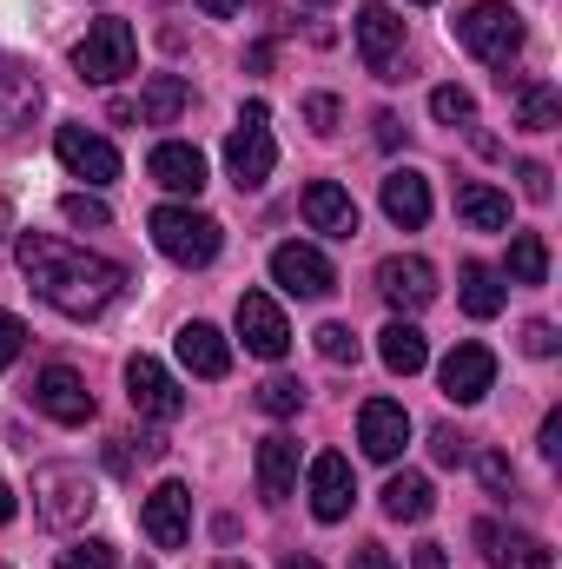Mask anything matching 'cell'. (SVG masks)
<instances>
[{
	"mask_svg": "<svg viewBox=\"0 0 562 569\" xmlns=\"http://www.w3.org/2000/svg\"><path fill=\"white\" fill-rule=\"evenodd\" d=\"M318 358L358 365V331H351V325H318Z\"/></svg>",
	"mask_w": 562,
	"mask_h": 569,
	"instance_id": "74e56055",
	"label": "cell"
},
{
	"mask_svg": "<svg viewBox=\"0 0 562 569\" xmlns=\"http://www.w3.org/2000/svg\"><path fill=\"white\" fill-rule=\"evenodd\" d=\"M20 351H27V325H20L13 311H0V371H7Z\"/></svg>",
	"mask_w": 562,
	"mask_h": 569,
	"instance_id": "7bdbcfd3",
	"label": "cell"
},
{
	"mask_svg": "<svg viewBox=\"0 0 562 569\" xmlns=\"http://www.w3.org/2000/svg\"><path fill=\"white\" fill-rule=\"evenodd\" d=\"M418 7H430V0H418Z\"/></svg>",
	"mask_w": 562,
	"mask_h": 569,
	"instance_id": "db71d44e",
	"label": "cell"
},
{
	"mask_svg": "<svg viewBox=\"0 0 562 569\" xmlns=\"http://www.w3.org/2000/svg\"><path fill=\"white\" fill-rule=\"evenodd\" d=\"M298 405H304V385L298 378H265L259 385V411L265 418H298Z\"/></svg>",
	"mask_w": 562,
	"mask_h": 569,
	"instance_id": "d6a6232c",
	"label": "cell"
},
{
	"mask_svg": "<svg viewBox=\"0 0 562 569\" xmlns=\"http://www.w3.org/2000/svg\"><path fill=\"white\" fill-rule=\"evenodd\" d=\"M172 351H179V365H185L192 378H205V385H219V378L232 371V345H225V331L205 325V318H185L179 338H172Z\"/></svg>",
	"mask_w": 562,
	"mask_h": 569,
	"instance_id": "ac0fdd59",
	"label": "cell"
},
{
	"mask_svg": "<svg viewBox=\"0 0 562 569\" xmlns=\"http://www.w3.org/2000/svg\"><path fill=\"white\" fill-rule=\"evenodd\" d=\"M378 291H384V305H391L398 318H418L423 305L436 298V266L418 259V252H391V259L378 266Z\"/></svg>",
	"mask_w": 562,
	"mask_h": 569,
	"instance_id": "30bf717a",
	"label": "cell"
},
{
	"mask_svg": "<svg viewBox=\"0 0 562 569\" xmlns=\"http://www.w3.org/2000/svg\"><path fill=\"white\" fill-rule=\"evenodd\" d=\"M279 569H318V563H311V557H284Z\"/></svg>",
	"mask_w": 562,
	"mask_h": 569,
	"instance_id": "f907efd6",
	"label": "cell"
},
{
	"mask_svg": "<svg viewBox=\"0 0 562 569\" xmlns=\"http://www.w3.org/2000/svg\"><path fill=\"white\" fill-rule=\"evenodd\" d=\"M378 358H384L391 378H418L423 365H430V338H423L411 318H391V325L378 331Z\"/></svg>",
	"mask_w": 562,
	"mask_h": 569,
	"instance_id": "cb8c5ba5",
	"label": "cell"
},
{
	"mask_svg": "<svg viewBox=\"0 0 562 569\" xmlns=\"http://www.w3.org/2000/svg\"><path fill=\"white\" fill-rule=\"evenodd\" d=\"M358 443H364L371 463H398L404 443H411V411H404L398 398H371V405L358 411Z\"/></svg>",
	"mask_w": 562,
	"mask_h": 569,
	"instance_id": "2e32d148",
	"label": "cell"
},
{
	"mask_svg": "<svg viewBox=\"0 0 562 569\" xmlns=\"http://www.w3.org/2000/svg\"><path fill=\"white\" fill-rule=\"evenodd\" d=\"M127 398H133V411H140V418H152V425L185 418V391H179V378H172L159 358H145V351H133V358H127Z\"/></svg>",
	"mask_w": 562,
	"mask_h": 569,
	"instance_id": "9c48e42d",
	"label": "cell"
},
{
	"mask_svg": "<svg viewBox=\"0 0 562 569\" xmlns=\"http://www.w3.org/2000/svg\"><path fill=\"white\" fill-rule=\"evenodd\" d=\"M523 351H530V358H556V351H562L556 325H550V318H536V325H523Z\"/></svg>",
	"mask_w": 562,
	"mask_h": 569,
	"instance_id": "b9f144b4",
	"label": "cell"
},
{
	"mask_svg": "<svg viewBox=\"0 0 562 569\" xmlns=\"http://www.w3.org/2000/svg\"><path fill=\"white\" fill-rule=\"evenodd\" d=\"M516 127H523V133H556L562 127V93L550 87V80L516 87Z\"/></svg>",
	"mask_w": 562,
	"mask_h": 569,
	"instance_id": "f546056e",
	"label": "cell"
},
{
	"mask_svg": "<svg viewBox=\"0 0 562 569\" xmlns=\"http://www.w3.org/2000/svg\"><path fill=\"white\" fill-rule=\"evenodd\" d=\"M304 120H311L318 140H331V133H338V100H331V93H311V100H304Z\"/></svg>",
	"mask_w": 562,
	"mask_h": 569,
	"instance_id": "60d3db41",
	"label": "cell"
},
{
	"mask_svg": "<svg viewBox=\"0 0 562 569\" xmlns=\"http://www.w3.org/2000/svg\"><path fill=\"white\" fill-rule=\"evenodd\" d=\"M456 219H463L470 232H510V192L470 179V186H456Z\"/></svg>",
	"mask_w": 562,
	"mask_h": 569,
	"instance_id": "484cf974",
	"label": "cell"
},
{
	"mask_svg": "<svg viewBox=\"0 0 562 569\" xmlns=\"http://www.w3.org/2000/svg\"><path fill=\"white\" fill-rule=\"evenodd\" d=\"M476 543H483V563L490 569H550V543L530 537V530H503V523H476Z\"/></svg>",
	"mask_w": 562,
	"mask_h": 569,
	"instance_id": "7402d4cb",
	"label": "cell"
},
{
	"mask_svg": "<svg viewBox=\"0 0 562 569\" xmlns=\"http://www.w3.org/2000/svg\"><path fill=\"white\" fill-rule=\"evenodd\" d=\"M185 107H192V80L185 73H152L133 113H140V127H172Z\"/></svg>",
	"mask_w": 562,
	"mask_h": 569,
	"instance_id": "d4e9b609",
	"label": "cell"
},
{
	"mask_svg": "<svg viewBox=\"0 0 562 569\" xmlns=\"http://www.w3.org/2000/svg\"><path fill=\"white\" fill-rule=\"evenodd\" d=\"M510 284H543L550 279V246L543 232H510V266H503Z\"/></svg>",
	"mask_w": 562,
	"mask_h": 569,
	"instance_id": "4dcf8cb0",
	"label": "cell"
},
{
	"mask_svg": "<svg viewBox=\"0 0 562 569\" xmlns=\"http://www.w3.org/2000/svg\"><path fill=\"white\" fill-rule=\"evenodd\" d=\"M291 490H298V443L291 437H265L259 443V497L284 503Z\"/></svg>",
	"mask_w": 562,
	"mask_h": 569,
	"instance_id": "4316f807",
	"label": "cell"
},
{
	"mask_svg": "<svg viewBox=\"0 0 562 569\" xmlns=\"http://www.w3.org/2000/svg\"><path fill=\"white\" fill-rule=\"evenodd\" d=\"M358 53L378 80H404V20L384 7V0H364L358 7Z\"/></svg>",
	"mask_w": 562,
	"mask_h": 569,
	"instance_id": "52a82bcc",
	"label": "cell"
},
{
	"mask_svg": "<svg viewBox=\"0 0 562 569\" xmlns=\"http://www.w3.org/2000/svg\"><path fill=\"white\" fill-rule=\"evenodd\" d=\"M516 179H523V199H536V206H550V199H556V179H550V166H543V159H523V166H516Z\"/></svg>",
	"mask_w": 562,
	"mask_h": 569,
	"instance_id": "ab89813d",
	"label": "cell"
},
{
	"mask_svg": "<svg viewBox=\"0 0 562 569\" xmlns=\"http://www.w3.org/2000/svg\"><path fill=\"white\" fill-rule=\"evenodd\" d=\"M53 152H60V166H67L73 179H87V186H113V179H120V152L100 140V133H87V127H60V133H53Z\"/></svg>",
	"mask_w": 562,
	"mask_h": 569,
	"instance_id": "e0dca14e",
	"label": "cell"
},
{
	"mask_svg": "<svg viewBox=\"0 0 562 569\" xmlns=\"http://www.w3.org/2000/svg\"><path fill=\"white\" fill-rule=\"evenodd\" d=\"M371 127H378V146H398V140H404V127H398V113H378Z\"/></svg>",
	"mask_w": 562,
	"mask_h": 569,
	"instance_id": "7dc6e473",
	"label": "cell"
},
{
	"mask_svg": "<svg viewBox=\"0 0 562 569\" xmlns=\"http://www.w3.org/2000/svg\"><path fill=\"white\" fill-rule=\"evenodd\" d=\"M53 569H120V550H113V543H100V537H87V543L60 550V563H53Z\"/></svg>",
	"mask_w": 562,
	"mask_h": 569,
	"instance_id": "e575fe53",
	"label": "cell"
},
{
	"mask_svg": "<svg viewBox=\"0 0 562 569\" xmlns=\"http://www.w3.org/2000/svg\"><path fill=\"white\" fill-rule=\"evenodd\" d=\"M212 569H245V563H239V557H225V563H212Z\"/></svg>",
	"mask_w": 562,
	"mask_h": 569,
	"instance_id": "816d5d0a",
	"label": "cell"
},
{
	"mask_svg": "<svg viewBox=\"0 0 562 569\" xmlns=\"http://www.w3.org/2000/svg\"><path fill=\"white\" fill-rule=\"evenodd\" d=\"M351 569H398V563H391L384 543H358V550H351Z\"/></svg>",
	"mask_w": 562,
	"mask_h": 569,
	"instance_id": "ee69618b",
	"label": "cell"
},
{
	"mask_svg": "<svg viewBox=\"0 0 562 569\" xmlns=\"http://www.w3.org/2000/svg\"><path fill=\"white\" fill-rule=\"evenodd\" d=\"M100 510V483L87 477V463H40L33 470V517L47 530H80Z\"/></svg>",
	"mask_w": 562,
	"mask_h": 569,
	"instance_id": "3957f363",
	"label": "cell"
},
{
	"mask_svg": "<svg viewBox=\"0 0 562 569\" xmlns=\"http://www.w3.org/2000/svg\"><path fill=\"white\" fill-rule=\"evenodd\" d=\"M378 206H384V219H391V226L423 232V226H430V179H423L418 166H398V172H384V186H378Z\"/></svg>",
	"mask_w": 562,
	"mask_h": 569,
	"instance_id": "ffe728a7",
	"label": "cell"
},
{
	"mask_svg": "<svg viewBox=\"0 0 562 569\" xmlns=\"http://www.w3.org/2000/svg\"><path fill=\"white\" fill-rule=\"evenodd\" d=\"M145 232H152V246H159L172 266H185V272L212 266L219 246H225V226H219L212 212H199V206H159V212L145 219Z\"/></svg>",
	"mask_w": 562,
	"mask_h": 569,
	"instance_id": "7a4b0ae2",
	"label": "cell"
},
{
	"mask_svg": "<svg viewBox=\"0 0 562 569\" xmlns=\"http://www.w3.org/2000/svg\"><path fill=\"white\" fill-rule=\"evenodd\" d=\"M311 7H331V0H311Z\"/></svg>",
	"mask_w": 562,
	"mask_h": 569,
	"instance_id": "f5cc1de1",
	"label": "cell"
},
{
	"mask_svg": "<svg viewBox=\"0 0 562 569\" xmlns=\"http://www.w3.org/2000/svg\"><path fill=\"white\" fill-rule=\"evenodd\" d=\"M536 450H543L550 463H562V411H550V418H543V443H536Z\"/></svg>",
	"mask_w": 562,
	"mask_h": 569,
	"instance_id": "f6af8a7d",
	"label": "cell"
},
{
	"mask_svg": "<svg viewBox=\"0 0 562 569\" xmlns=\"http://www.w3.org/2000/svg\"><path fill=\"white\" fill-rule=\"evenodd\" d=\"M133 60H140V40H133V20H120V13L93 20L87 40L73 47V73H80L87 87H113V80H127Z\"/></svg>",
	"mask_w": 562,
	"mask_h": 569,
	"instance_id": "8992f818",
	"label": "cell"
},
{
	"mask_svg": "<svg viewBox=\"0 0 562 569\" xmlns=\"http://www.w3.org/2000/svg\"><path fill=\"white\" fill-rule=\"evenodd\" d=\"M159 457H165V437H159V430H140V437H113V450H107V463H113V470L159 463Z\"/></svg>",
	"mask_w": 562,
	"mask_h": 569,
	"instance_id": "1f68e13d",
	"label": "cell"
},
{
	"mask_svg": "<svg viewBox=\"0 0 562 569\" xmlns=\"http://www.w3.org/2000/svg\"><path fill=\"white\" fill-rule=\"evenodd\" d=\"M33 411L53 418V425H67V430H80V425H93L100 405H93V391H87V378L73 365H47L33 378Z\"/></svg>",
	"mask_w": 562,
	"mask_h": 569,
	"instance_id": "ba28073f",
	"label": "cell"
},
{
	"mask_svg": "<svg viewBox=\"0 0 562 569\" xmlns=\"http://www.w3.org/2000/svg\"><path fill=\"white\" fill-rule=\"evenodd\" d=\"M60 219H67V226H113L107 199H93V192H67V199H60Z\"/></svg>",
	"mask_w": 562,
	"mask_h": 569,
	"instance_id": "8d00e7d4",
	"label": "cell"
},
{
	"mask_svg": "<svg viewBox=\"0 0 562 569\" xmlns=\"http://www.w3.org/2000/svg\"><path fill=\"white\" fill-rule=\"evenodd\" d=\"M40 113V73L13 53H0V140H13Z\"/></svg>",
	"mask_w": 562,
	"mask_h": 569,
	"instance_id": "44dd1931",
	"label": "cell"
},
{
	"mask_svg": "<svg viewBox=\"0 0 562 569\" xmlns=\"http://www.w3.org/2000/svg\"><path fill=\"white\" fill-rule=\"evenodd\" d=\"M430 510H436V490H430L423 470H398V477L384 483V517H391V523H423Z\"/></svg>",
	"mask_w": 562,
	"mask_h": 569,
	"instance_id": "f1b7e54d",
	"label": "cell"
},
{
	"mask_svg": "<svg viewBox=\"0 0 562 569\" xmlns=\"http://www.w3.org/2000/svg\"><path fill=\"white\" fill-rule=\"evenodd\" d=\"M140 530L159 543V550H179L185 537H192V490L185 483H152L145 490V503H140Z\"/></svg>",
	"mask_w": 562,
	"mask_h": 569,
	"instance_id": "8fae6325",
	"label": "cell"
},
{
	"mask_svg": "<svg viewBox=\"0 0 562 569\" xmlns=\"http://www.w3.org/2000/svg\"><path fill=\"white\" fill-rule=\"evenodd\" d=\"M272 284L291 291V298H331L338 291V272H331V259L318 252V246H279L272 252Z\"/></svg>",
	"mask_w": 562,
	"mask_h": 569,
	"instance_id": "9a60e30c",
	"label": "cell"
},
{
	"mask_svg": "<svg viewBox=\"0 0 562 569\" xmlns=\"http://www.w3.org/2000/svg\"><path fill=\"white\" fill-rule=\"evenodd\" d=\"M272 166H279L272 107H265V100H245V107H239V127H232V140H225V172H232L239 192H259V186L272 179Z\"/></svg>",
	"mask_w": 562,
	"mask_h": 569,
	"instance_id": "277c9868",
	"label": "cell"
},
{
	"mask_svg": "<svg viewBox=\"0 0 562 569\" xmlns=\"http://www.w3.org/2000/svg\"><path fill=\"white\" fill-rule=\"evenodd\" d=\"M476 477H483V490H490V497H503V503L516 497V470H510V457H503V450H483V457H476Z\"/></svg>",
	"mask_w": 562,
	"mask_h": 569,
	"instance_id": "d590c367",
	"label": "cell"
},
{
	"mask_svg": "<svg viewBox=\"0 0 562 569\" xmlns=\"http://www.w3.org/2000/svg\"><path fill=\"white\" fill-rule=\"evenodd\" d=\"M418 569H450V557H443V543H418V557H411Z\"/></svg>",
	"mask_w": 562,
	"mask_h": 569,
	"instance_id": "bcb514c9",
	"label": "cell"
},
{
	"mask_svg": "<svg viewBox=\"0 0 562 569\" xmlns=\"http://www.w3.org/2000/svg\"><path fill=\"white\" fill-rule=\"evenodd\" d=\"M430 113H436L443 127H470V120H476V100H470L463 87H430Z\"/></svg>",
	"mask_w": 562,
	"mask_h": 569,
	"instance_id": "836d02e7",
	"label": "cell"
},
{
	"mask_svg": "<svg viewBox=\"0 0 562 569\" xmlns=\"http://www.w3.org/2000/svg\"><path fill=\"white\" fill-rule=\"evenodd\" d=\"M145 172H152L165 192H179V199H199V192H205V152L185 146V140H159L152 159H145Z\"/></svg>",
	"mask_w": 562,
	"mask_h": 569,
	"instance_id": "603a6c76",
	"label": "cell"
},
{
	"mask_svg": "<svg viewBox=\"0 0 562 569\" xmlns=\"http://www.w3.org/2000/svg\"><path fill=\"white\" fill-rule=\"evenodd\" d=\"M239 7H245V0H199V13H205V20H232Z\"/></svg>",
	"mask_w": 562,
	"mask_h": 569,
	"instance_id": "c3c4849f",
	"label": "cell"
},
{
	"mask_svg": "<svg viewBox=\"0 0 562 569\" xmlns=\"http://www.w3.org/2000/svg\"><path fill=\"white\" fill-rule=\"evenodd\" d=\"M430 457H436L443 470H456V463H470V437H463L456 425H436L430 430Z\"/></svg>",
	"mask_w": 562,
	"mask_h": 569,
	"instance_id": "f35d334b",
	"label": "cell"
},
{
	"mask_svg": "<svg viewBox=\"0 0 562 569\" xmlns=\"http://www.w3.org/2000/svg\"><path fill=\"white\" fill-rule=\"evenodd\" d=\"M456 298H463V311H470V318H496L510 291H503V272H496V266L463 259V272H456Z\"/></svg>",
	"mask_w": 562,
	"mask_h": 569,
	"instance_id": "83f0119b",
	"label": "cell"
},
{
	"mask_svg": "<svg viewBox=\"0 0 562 569\" xmlns=\"http://www.w3.org/2000/svg\"><path fill=\"white\" fill-rule=\"evenodd\" d=\"M7 517H13V490L0 483V523H7Z\"/></svg>",
	"mask_w": 562,
	"mask_h": 569,
	"instance_id": "681fc988",
	"label": "cell"
},
{
	"mask_svg": "<svg viewBox=\"0 0 562 569\" xmlns=\"http://www.w3.org/2000/svg\"><path fill=\"white\" fill-rule=\"evenodd\" d=\"M351 503H358L351 457H344V450H318V457H311V517H318V523H344Z\"/></svg>",
	"mask_w": 562,
	"mask_h": 569,
	"instance_id": "4fadbf2b",
	"label": "cell"
},
{
	"mask_svg": "<svg viewBox=\"0 0 562 569\" xmlns=\"http://www.w3.org/2000/svg\"><path fill=\"white\" fill-rule=\"evenodd\" d=\"M456 47L483 67H510L523 53V13L510 0H476L463 20H456Z\"/></svg>",
	"mask_w": 562,
	"mask_h": 569,
	"instance_id": "5b68a950",
	"label": "cell"
},
{
	"mask_svg": "<svg viewBox=\"0 0 562 569\" xmlns=\"http://www.w3.org/2000/svg\"><path fill=\"white\" fill-rule=\"evenodd\" d=\"M436 385L450 405H483L490 385H496V351L490 345H456L443 365H436Z\"/></svg>",
	"mask_w": 562,
	"mask_h": 569,
	"instance_id": "7c38bea8",
	"label": "cell"
},
{
	"mask_svg": "<svg viewBox=\"0 0 562 569\" xmlns=\"http://www.w3.org/2000/svg\"><path fill=\"white\" fill-rule=\"evenodd\" d=\"M298 206H304V226H311V232H324V239H358V199H351L338 179H311Z\"/></svg>",
	"mask_w": 562,
	"mask_h": 569,
	"instance_id": "d6986e66",
	"label": "cell"
},
{
	"mask_svg": "<svg viewBox=\"0 0 562 569\" xmlns=\"http://www.w3.org/2000/svg\"><path fill=\"white\" fill-rule=\"evenodd\" d=\"M27 284L40 291V305H53L60 318H100L120 291H127V272L73 239H53V232H20L13 246Z\"/></svg>",
	"mask_w": 562,
	"mask_h": 569,
	"instance_id": "6da1fadb",
	"label": "cell"
},
{
	"mask_svg": "<svg viewBox=\"0 0 562 569\" xmlns=\"http://www.w3.org/2000/svg\"><path fill=\"white\" fill-rule=\"evenodd\" d=\"M239 338H245V351L265 358V365H279L284 351H291V325H284V311H279L272 291H245V298H239Z\"/></svg>",
	"mask_w": 562,
	"mask_h": 569,
	"instance_id": "5bb4252c",
	"label": "cell"
}]
</instances>
